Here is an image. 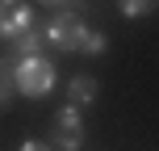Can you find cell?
I'll return each instance as SVG.
<instances>
[{
    "label": "cell",
    "mask_w": 159,
    "mask_h": 151,
    "mask_svg": "<svg viewBox=\"0 0 159 151\" xmlns=\"http://www.w3.org/2000/svg\"><path fill=\"white\" fill-rule=\"evenodd\" d=\"M17 92H25V97H46L50 88H55V67L46 63L42 55H30V59H21L17 63Z\"/></svg>",
    "instance_id": "obj_1"
},
{
    "label": "cell",
    "mask_w": 159,
    "mask_h": 151,
    "mask_svg": "<svg viewBox=\"0 0 159 151\" xmlns=\"http://www.w3.org/2000/svg\"><path fill=\"white\" fill-rule=\"evenodd\" d=\"M88 34H92V30L84 25V17H80V13H59L55 21L46 25L50 46H59V50H84Z\"/></svg>",
    "instance_id": "obj_2"
},
{
    "label": "cell",
    "mask_w": 159,
    "mask_h": 151,
    "mask_svg": "<svg viewBox=\"0 0 159 151\" xmlns=\"http://www.w3.org/2000/svg\"><path fill=\"white\" fill-rule=\"evenodd\" d=\"M84 143V118H80L75 105H67V109L55 113V147L59 151H80Z\"/></svg>",
    "instance_id": "obj_3"
},
{
    "label": "cell",
    "mask_w": 159,
    "mask_h": 151,
    "mask_svg": "<svg viewBox=\"0 0 159 151\" xmlns=\"http://www.w3.org/2000/svg\"><path fill=\"white\" fill-rule=\"evenodd\" d=\"M25 30H34V13L21 0H0V38H21Z\"/></svg>",
    "instance_id": "obj_4"
},
{
    "label": "cell",
    "mask_w": 159,
    "mask_h": 151,
    "mask_svg": "<svg viewBox=\"0 0 159 151\" xmlns=\"http://www.w3.org/2000/svg\"><path fill=\"white\" fill-rule=\"evenodd\" d=\"M46 30H38V25H34V30H25L21 38H13V50H17V59H30V55H42V46H46Z\"/></svg>",
    "instance_id": "obj_5"
},
{
    "label": "cell",
    "mask_w": 159,
    "mask_h": 151,
    "mask_svg": "<svg viewBox=\"0 0 159 151\" xmlns=\"http://www.w3.org/2000/svg\"><path fill=\"white\" fill-rule=\"evenodd\" d=\"M67 97H71L75 109H80V105H92L96 101V80L92 76H75L71 84H67Z\"/></svg>",
    "instance_id": "obj_6"
},
{
    "label": "cell",
    "mask_w": 159,
    "mask_h": 151,
    "mask_svg": "<svg viewBox=\"0 0 159 151\" xmlns=\"http://www.w3.org/2000/svg\"><path fill=\"white\" fill-rule=\"evenodd\" d=\"M17 67H13V59H0V109L8 105V97H13V84H17Z\"/></svg>",
    "instance_id": "obj_7"
},
{
    "label": "cell",
    "mask_w": 159,
    "mask_h": 151,
    "mask_svg": "<svg viewBox=\"0 0 159 151\" xmlns=\"http://www.w3.org/2000/svg\"><path fill=\"white\" fill-rule=\"evenodd\" d=\"M117 8H121L126 17H147V13L159 8V0H117Z\"/></svg>",
    "instance_id": "obj_8"
},
{
    "label": "cell",
    "mask_w": 159,
    "mask_h": 151,
    "mask_svg": "<svg viewBox=\"0 0 159 151\" xmlns=\"http://www.w3.org/2000/svg\"><path fill=\"white\" fill-rule=\"evenodd\" d=\"M84 50H88V55H101V50H105V34H88V42H84Z\"/></svg>",
    "instance_id": "obj_9"
},
{
    "label": "cell",
    "mask_w": 159,
    "mask_h": 151,
    "mask_svg": "<svg viewBox=\"0 0 159 151\" xmlns=\"http://www.w3.org/2000/svg\"><path fill=\"white\" fill-rule=\"evenodd\" d=\"M21 151H50L46 143H38V139H30V143H21Z\"/></svg>",
    "instance_id": "obj_10"
},
{
    "label": "cell",
    "mask_w": 159,
    "mask_h": 151,
    "mask_svg": "<svg viewBox=\"0 0 159 151\" xmlns=\"http://www.w3.org/2000/svg\"><path fill=\"white\" fill-rule=\"evenodd\" d=\"M67 4H71V8H67V13H80V8H84L88 0H67Z\"/></svg>",
    "instance_id": "obj_11"
},
{
    "label": "cell",
    "mask_w": 159,
    "mask_h": 151,
    "mask_svg": "<svg viewBox=\"0 0 159 151\" xmlns=\"http://www.w3.org/2000/svg\"><path fill=\"white\" fill-rule=\"evenodd\" d=\"M42 4H63V0H42Z\"/></svg>",
    "instance_id": "obj_12"
}]
</instances>
